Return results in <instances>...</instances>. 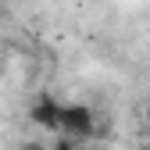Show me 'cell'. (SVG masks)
<instances>
[{"label": "cell", "mask_w": 150, "mask_h": 150, "mask_svg": "<svg viewBox=\"0 0 150 150\" xmlns=\"http://www.w3.org/2000/svg\"><path fill=\"white\" fill-rule=\"evenodd\" d=\"M54 150H79V139H71V136H61L57 143H54Z\"/></svg>", "instance_id": "3957f363"}, {"label": "cell", "mask_w": 150, "mask_h": 150, "mask_svg": "<svg viewBox=\"0 0 150 150\" xmlns=\"http://www.w3.org/2000/svg\"><path fill=\"white\" fill-rule=\"evenodd\" d=\"M143 118H146V129H150V100H146V111H143Z\"/></svg>", "instance_id": "5b68a950"}, {"label": "cell", "mask_w": 150, "mask_h": 150, "mask_svg": "<svg viewBox=\"0 0 150 150\" xmlns=\"http://www.w3.org/2000/svg\"><path fill=\"white\" fill-rule=\"evenodd\" d=\"M61 136L71 139H89L97 136V115H93L89 104H61Z\"/></svg>", "instance_id": "6da1fadb"}, {"label": "cell", "mask_w": 150, "mask_h": 150, "mask_svg": "<svg viewBox=\"0 0 150 150\" xmlns=\"http://www.w3.org/2000/svg\"><path fill=\"white\" fill-rule=\"evenodd\" d=\"M146 150H150V146H146Z\"/></svg>", "instance_id": "8992f818"}, {"label": "cell", "mask_w": 150, "mask_h": 150, "mask_svg": "<svg viewBox=\"0 0 150 150\" xmlns=\"http://www.w3.org/2000/svg\"><path fill=\"white\" fill-rule=\"evenodd\" d=\"M29 122H32L36 129L57 132V129H61V100H54V97H40V100L29 107Z\"/></svg>", "instance_id": "7a4b0ae2"}, {"label": "cell", "mask_w": 150, "mask_h": 150, "mask_svg": "<svg viewBox=\"0 0 150 150\" xmlns=\"http://www.w3.org/2000/svg\"><path fill=\"white\" fill-rule=\"evenodd\" d=\"M22 150H47V146H43V143H25Z\"/></svg>", "instance_id": "277c9868"}]
</instances>
